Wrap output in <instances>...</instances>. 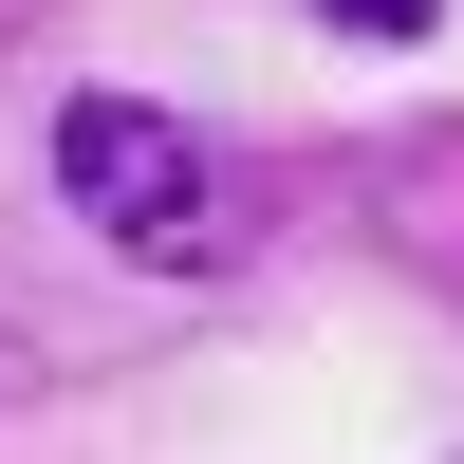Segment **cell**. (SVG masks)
<instances>
[{"label":"cell","mask_w":464,"mask_h":464,"mask_svg":"<svg viewBox=\"0 0 464 464\" xmlns=\"http://www.w3.org/2000/svg\"><path fill=\"white\" fill-rule=\"evenodd\" d=\"M334 37H372V56H409V37H446V0H316Z\"/></svg>","instance_id":"cell-2"},{"label":"cell","mask_w":464,"mask_h":464,"mask_svg":"<svg viewBox=\"0 0 464 464\" xmlns=\"http://www.w3.org/2000/svg\"><path fill=\"white\" fill-rule=\"evenodd\" d=\"M56 205L111 260H168V279L223 260V186L186 149V111H149V93H56Z\"/></svg>","instance_id":"cell-1"}]
</instances>
